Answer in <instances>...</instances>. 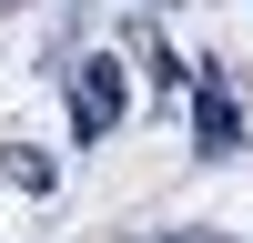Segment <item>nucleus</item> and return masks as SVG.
Instances as JSON below:
<instances>
[{"label": "nucleus", "mask_w": 253, "mask_h": 243, "mask_svg": "<svg viewBox=\"0 0 253 243\" xmlns=\"http://www.w3.org/2000/svg\"><path fill=\"white\" fill-rule=\"evenodd\" d=\"M0 172H10L20 193H51V182H61V162H51V152H0Z\"/></svg>", "instance_id": "3"}, {"label": "nucleus", "mask_w": 253, "mask_h": 243, "mask_svg": "<svg viewBox=\"0 0 253 243\" xmlns=\"http://www.w3.org/2000/svg\"><path fill=\"white\" fill-rule=\"evenodd\" d=\"M182 91H193V152H203V162H233V152H243V101H233V81L203 61Z\"/></svg>", "instance_id": "1"}, {"label": "nucleus", "mask_w": 253, "mask_h": 243, "mask_svg": "<svg viewBox=\"0 0 253 243\" xmlns=\"http://www.w3.org/2000/svg\"><path fill=\"white\" fill-rule=\"evenodd\" d=\"M172 243H223V233H172Z\"/></svg>", "instance_id": "5"}, {"label": "nucleus", "mask_w": 253, "mask_h": 243, "mask_svg": "<svg viewBox=\"0 0 253 243\" xmlns=\"http://www.w3.org/2000/svg\"><path fill=\"white\" fill-rule=\"evenodd\" d=\"M122 112H132V81H122V61H112V51H91V61L71 71V142H101Z\"/></svg>", "instance_id": "2"}, {"label": "nucleus", "mask_w": 253, "mask_h": 243, "mask_svg": "<svg viewBox=\"0 0 253 243\" xmlns=\"http://www.w3.org/2000/svg\"><path fill=\"white\" fill-rule=\"evenodd\" d=\"M142 61H152V81H162V91H182V81H193V71H182V51H172V40H142Z\"/></svg>", "instance_id": "4"}]
</instances>
